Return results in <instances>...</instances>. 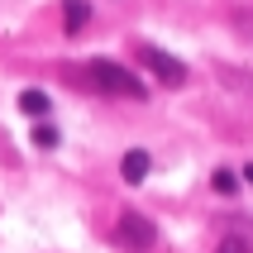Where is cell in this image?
<instances>
[{"label":"cell","mask_w":253,"mask_h":253,"mask_svg":"<svg viewBox=\"0 0 253 253\" xmlns=\"http://www.w3.org/2000/svg\"><path fill=\"white\" fill-rule=\"evenodd\" d=\"M148 168H153V158L143 153V148H129V153L120 158V177H125L129 186H139L143 177H148Z\"/></svg>","instance_id":"cell-4"},{"label":"cell","mask_w":253,"mask_h":253,"mask_svg":"<svg viewBox=\"0 0 253 253\" xmlns=\"http://www.w3.org/2000/svg\"><path fill=\"white\" fill-rule=\"evenodd\" d=\"M34 139H39V148H57V129L53 125H39V129H34Z\"/></svg>","instance_id":"cell-9"},{"label":"cell","mask_w":253,"mask_h":253,"mask_svg":"<svg viewBox=\"0 0 253 253\" xmlns=\"http://www.w3.org/2000/svg\"><path fill=\"white\" fill-rule=\"evenodd\" d=\"M244 182H249V186H253V163H249V168H244Z\"/></svg>","instance_id":"cell-10"},{"label":"cell","mask_w":253,"mask_h":253,"mask_svg":"<svg viewBox=\"0 0 253 253\" xmlns=\"http://www.w3.org/2000/svg\"><path fill=\"white\" fill-rule=\"evenodd\" d=\"M215 253H253V244L244 239V234H220V239H215Z\"/></svg>","instance_id":"cell-7"},{"label":"cell","mask_w":253,"mask_h":253,"mask_svg":"<svg viewBox=\"0 0 253 253\" xmlns=\"http://www.w3.org/2000/svg\"><path fill=\"white\" fill-rule=\"evenodd\" d=\"M77 77H82V82H91V91L125 96V100H143V91H148V86H143L129 67H120V62H105V57L86 62V67H77Z\"/></svg>","instance_id":"cell-1"},{"label":"cell","mask_w":253,"mask_h":253,"mask_svg":"<svg viewBox=\"0 0 253 253\" xmlns=\"http://www.w3.org/2000/svg\"><path fill=\"white\" fill-rule=\"evenodd\" d=\"M211 186L220 191V196H234V186H239V177H234V172H215V177H211Z\"/></svg>","instance_id":"cell-8"},{"label":"cell","mask_w":253,"mask_h":253,"mask_svg":"<svg viewBox=\"0 0 253 253\" xmlns=\"http://www.w3.org/2000/svg\"><path fill=\"white\" fill-rule=\"evenodd\" d=\"M139 57H143V67L158 77V86H186V67H182V57H172V53H163L158 43H139Z\"/></svg>","instance_id":"cell-2"},{"label":"cell","mask_w":253,"mask_h":253,"mask_svg":"<svg viewBox=\"0 0 253 253\" xmlns=\"http://www.w3.org/2000/svg\"><path fill=\"white\" fill-rule=\"evenodd\" d=\"M86 19H91V5H86V0H67V5H62V29H67V34H82Z\"/></svg>","instance_id":"cell-5"},{"label":"cell","mask_w":253,"mask_h":253,"mask_svg":"<svg viewBox=\"0 0 253 253\" xmlns=\"http://www.w3.org/2000/svg\"><path fill=\"white\" fill-rule=\"evenodd\" d=\"M48 105H53V100L43 96V91H19V110L24 115H48Z\"/></svg>","instance_id":"cell-6"},{"label":"cell","mask_w":253,"mask_h":253,"mask_svg":"<svg viewBox=\"0 0 253 253\" xmlns=\"http://www.w3.org/2000/svg\"><path fill=\"white\" fill-rule=\"evenodd\" d=\"M115 239L125 244V249H134V253H148L158 244V229H153V220H143L139 211H125L120 225H115Z\"/></svg>","instance_id":"cell-3"}]
</instances>
